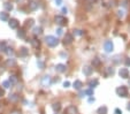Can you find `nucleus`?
I'll list each match as a JSON object with an SVG mask.
<instances>
[{
    "label": "nucleus",
    "instance_id": "nucleus-1",
    "mask_svg": "<svg viewBox=\"0 0 130 114\" xmlns=\"http://www.w3.org/2000/svg\"><path fill=\"white\" fill-rule=\"evenodd\" d=\"M45 41L50 47H55V46H58V44H59V39L57 37H54V36H46Z\"/></svg>",
    "mask_w": 130,
    "mask_h": 114
},
{
    "label": "nucleus",
    "instance_id": "nucleus-2",
    "mask_svg": "<svg viewBox=\"0 0 130 114\" xmlns=\"http://www.w3.org/2000/svg\"><path fill=\"white\" fill-rule=\"evenodd\" d=\"M116 93L120 97H128V89L124 85H121V87H119L116 89Z\"/></svg>",
    "mask_w": 130,
    "mask_h": 114
},
{
    "label": "nucleus",
    "instance_id": "nucleus-3",
    "mask_svg": "<svg viewBox=\"0 0 130 114\" xmlns=\"http://www.w3.org/2000/svg\"><path fill=\"white\" fill-rule=\"evenodd\" d=\"M104 48H105V52H106V53H112V52H113V50H114V45H113L112 40H107V41H105Z\"/></svg>",
    "mask_w": 130,
    "mask_h": 114
},
{
    "label": "nucleus",
    "instance_id": "nucleus-4",
    "mask_svg": "<svg viewBox=\"0 0 130 114\" xmlns=\"http://www.w3.org/2000/svg\"><path fill=\"white\" fill-rule=\"evenodd\" d=\"M54 20H55V23L59 24V26H66L67 24V20L65 19V16H62V15H57Z\"/></svg>",
    "mask_w": 130,
    "mask_h": 114
},
{
    "label": "nucleus",
    "instance_id": "nucleus-5",
    "mask_svg": "<svg viewBox=\"0 0 130 114\" xmlns=\"http://www.w3.org/2000/svg\"><path fill=\"white\" fill-rule=\"evenodd\" d=\"M119 75H120V77H122V78H128V77H129V70H128V68H120Z\"/></svg>",
    "mask_w": 130,
    "mask_h": 114
},
{
    "label": "nucleus",
    "instance_id": "nucleus-6",
    "mask_svg": "<svg viewBox=\"0 0 130 114\" xmlns=\"http://www.w3.org/2000/svg\"><path fill=\"white\" fill-rule=\"evenodd\" d=\"M73 40H74V36L72 34H66L65 38H63V44L65 45H69V44H72Z\"/></svg>",
    "mask_w": 130,
    "mask_h": 114
},
{
    "label": "nucleus",
    "instance_id": "nucleus-7",
    "mask_svg": "<svg viewBox=\"0 0 130 114\" xmlns=\"http://www.w3.org/2000/svg\"><path fill=\"white\" fill-rule=\"evenodd\" d=\"M77 108L75 107V106H73V105H70V106H68V107L66 108L65 111V114H77Z\"/></svg>",
    "mask_w": 130,
    "mask_h": 114
},
{
    "label": "nucleus",
    "instance_id": "nucleus-8",
    "mask_svg": "<svg viewBox=\"0 0 130 114\" xmlns=\"http://www.w3.org/2000/svg\"><path fill=\"white\" fill-rule=\"evenodd\" d=\"M8 24H9V27L12 28V29H16V28L19 27V21L15 20V19H10L9 22H8Z\"/></svg>",
    "mask_w": 130,
    "mask_h": 114
},
{
    "label": "nucleus",
    "instance_id": "nucleus-9",
    "mask_svg": "<svg viewBox=\"0 0 130 114\" xmlns=\"http://www.w3.org/2000/svg\"><path fill=\"white\" fill-rule=\"evenodd\" d=\"M66 66L65 65H62V63H58L57 66H55V70L58 72V73H65L66 72Z\"/></svg>",
    "mask_w": 130,
    "mask_h": 114
},
{
    "label": "nucleus",
    "instance_id": "nucleus-10",
    "mask_svg": "<svg viewBox=\"0 0 130 114\" xmlns=\"http://www.w3.org/2000/svg\"><path fill=\"white\" fill-rule=\"evenodd\" d=\"M83 74L86 75V76H90L92 74V67H90V66H84L83 67Z\"/></svg>",
    "mask_w": 130,
    "mask_h": 114
},
{
    "label": "nucleus",
    "instance_id": "nucleus-11",
    "mask_svg": "<svg viewBox=\"0 0 130 114\" xmlns=\"http://www.w3.org/2000/svg\"><path fill=\"white\" fill-rule=\"evenodd\" d=\"M73 87H74V89H76V90H81L82 87H83V84H82V82L79 80H76L73 83Z\"/></svg>",
    "mask_w": 130,
    "mask_h": 114
},
{
    "label": "nucleus",
    "instance_id": "nucleus-12",
    "mask_svg": "<svg viewBox=\"0 0 130 114\" xmlns=\"http://www.w3.org/2000/svg\"><path fill=\"white\" fill-rule=\"evenodd\" d=\"M19 53H20V57H26V55L29 54V50H28L26 47H21Z\"/></svg>",
    "mask_w": 130,
    "mask_h": 114
},
{
    "label": "nucleus",
    "instance_id": "nucleus-13",
    "mask_svg": "<svg viewBox=\"0 0 130 114\" xmlns=\"http://www.w3.org/2000/svg\"><path fill=\"white\" fill-rule=\"evenodd\" d=\"M42 83H43L44 87L50 85V83H51V77H50V76H44V78H43V81H42Z\"/></svg>",
    "mask_w": 130,
    "mask_h": 114
},
{
    "label": "nucleus",
    "instance_id": "nucleus-14",
    "mask_svg": "<svg viewBox=\"0 0 130 114\" xmlns=\"http://www.w3.org/2000/svg\"><path fill=\"white\" fill-rule=\"evenodd\" d=\"M15 65H16L15 59H12V58L7 59V61H6V66H7V67H13V66H15Z\"/></svg>",
    "mask_w": 130,
    "mask_h": 114
},
{
    "label": "nucleus",
    "instance_id": "nucleus-15",
    "mask_svg": "<svg viewBox=\"0 0 130 114\" xmlns=\"http://www.w3.org/2000/svg\"><path fill=\"white\" fill-rule=\"evenodd\" d=\"M98 84H99V81H98L97 78H94V80H91L90 82H89V87L91 88V89L98 87Z\"/></svg>",
    "mask_w": 130,
    "mask_h": 114
},
{
    "label": "nucleus",
    "instance_id": "nucleus-16",
    "mask_svg": "<svg viewBox=\"0 0 130 114\" xmlns=\"http://www.w3.org/2000/svg\"><path fill=\"white\" fill-rule=\"evenodd\" d=\"M0 20L1 21H9L8 13H6V12H1V13H0Z\"/></svg>",
    "mask_w": 130,
    "mask_h": 114
},
{
    "label": "nucleus",
    "instance_id": "nucleus-17",
    "mask_svg": "<svg viewBox=\"0 0 130 114\" xmlns=\"http://www.w3.org/2000/svg\"><path fill=\"white\" fill-rule=\"evenodd\" d=\"M9 82H10V84H16L17 83V81H19V78H17V76L16 75H10L9 76Z\"/></svg>",
    "mask_w": 130,
    "mask_h": 114
},
{
    "label": "nucleus",
    "instance_id": "nucleus-18",
    "mask_svg": "<svg viewBox=\"0 0 130 114\" xmlns=\"http://www.w3.org/2000/svg\"><path fill=\"white\" fill-rule=\"evenodd\" d=\"M8 99H9L10 101H13V103H16V101L19 100V96H17L16 93H12V94H9Z\"/></svg>",
    "mask_w": 130,
    "mask_h": 114
},
{
    "label": "nucleus",
    "instance_id": "nucleus-19",
    "mask_svg": "<svg viewBox=\"0 0 130 114\" xmlns=\"http://www.w3.org/2000/svg\"><path fill=\"white\" fill-rule=\"evenodd\" d=\"M100 65H101V61H100L99 58H94V59L92 60V66H93V67H99Z\"/></svg>",
    "mask_w": 130,
    "mask_h": 114
},
{
    "label": "nucleus",
    "instance_id": "nucleus-20",
    "mask_svg": "<svg viewBox=\"0 0 130 114\" xmlns=\"http://www.w3.org/2000/svg\"><path fill=\"white\" fill-rule=\"evenodd\" d=\"M42 32H43V29L40 27H35L33 28V35L35 36H37V35H42Z\"/></svg>",
    "mask_w": 130,
    "mask_h": 114
},
{
    "label": "nucleus",
    "instance_id": "nucleus-21",
    "mask_svg": "<svg viewBox=\"0 0 130 114\" xmlns=\"http://www.w3.org/2000/svg\"><path fill=\"white\" fill-rule=\"evenodd\" d=\"M7 44L5 43V41H2V43H0V52H5L6 53V51H7Z\"/></svg>",
    "mask_w": 130,
    "mask_h": 114
},
{
    "label": "nucleus",
    "instance_id": "nucleus-22",
    "mask_svg": "<svg viewBox=\"0 0 130 114\" xmlns=\"http://www.w3.org/2000/svg\"><path fill=\"white\" fill-rule=\"evenodd\" d=\"M98 114H107V107L106 106H101L98 108Z\"/></svg>",
    "mask_w": 130,
    "mask_h": 114
},
{
    "label": "nucleus",
    "instance_id": "nucleus-23",
    "mask_svg": "<svg viewBox=\"0 0 130 114\" xmlns=\"http://www.w3.org/2000/svg\"><path fill=\"white\" fill-rule=\"evenodd\" d=\"M30 43H31L32 47H35V48H38L39 45H40L39 40H37V39H31V40H30Z\"/></svg>",
    "mask_w": 130,
    "mask_h": 114
},
{
    "label": "nucleus",
    "instance_id": "nucleus-24",
    "mask_svg": "<svg viewBox=\"0 0 130 114\" xmlns=\"http://www.w3.org/2000/svg\"><path fill=\"white\" fill-rule=\"evenodd\" d=\"M52 108L55 111V112H59L60 108H61V104H60V103H54V104L52 105Z\"/></svg>",
    "mask_w": 130,
    "mask_h": 114
},
{
    "label": "nucleus",
    "instance_id": "nucleus-25",
    "mask_svg": "<svg viewBox=\"0 0 130 114\" xmlns=\"http://www.w3.org/2000/svg\"><path fill=\"white\" fill-rule=\"evenodd\" d=\"M17 36H19L20 38H26V31L23 29H20L19 31H17Z\"/></svg>",
    "mask_w": 130,
    "mask_h": 114
},
{
    "label": "nucleus",
    "instance_id": "nucleus-26",
    "mask_svg": "<svg viewBox=\"0 0 130 114\" xmlns=\"http://www.w3.org/2000/svg\"><path fill=\"white\" fill-rule=\"evenodd\" d=\"M4 7H5L6 10H9V12L13 9V5H10L9 2H5V4H4Z\"/></svg>",
    "mask_w": 130,
    "mask_h": 114
},
{
    "label": "nucleus",
    "instance_id": "nucleus-27",
    "mask_svg": "<svg viewBox=\"0 0 130 114\" xmlns=\"http://www.w3.org/2000/svg\"><path fill=\"white\" fill-rule=\"evenodd\" d=\"M10 82L9 81H4L2 82V87H4V89H8V88H10Z\"/></svg>",
    "mask_w": 130,
    "mask_h": 114
},
{
    "label": "nucleus",
    "instance_id": "nucleus-28",
    "mask_svg": "<svg viewBox=\"0 0 130 114\" xmlns=\"http://www.w3.org/2000/svg\"><path fill=\"white\" fill-rule=\"evenodd\" d=\"M37 7H38V4H37V2H35V1L30 4V9H31V10H36V9H37Z\"/></svg>",
    "mask_w": 130,
    "mask_h": 114
},
{
    "label": "nucleus",
    "instance_id": "nucleus-29",
    "mask_svg": "<svg viewBox=\"0 0 130 114\" xmlns=\"http://www.w3.org/2000/svg\"><path fill=\"white\" fill-rule=\"evenodd\" d=\"M37 66H38L39 69H44V68H45V65H44V62H43L42 60L37 61Z\"/></svg>",
    "mask_w": 130,
    "mask_h": 114
},
{
    "label": "nucleus",
    "instance_id": "nucleus-30",
    "mask_svg": "<svg viewBox=\"0 0 130 114\" xmlns=\"http://www.w3.org/2000/svg\"><path fill=\"white\" fill-rule=\"evenodd\" d=\"M74 35L75 36H83L84 35V31H82V30H74Z\"/></svg>",
    "mask_w": 130,
    "mask_h": 114
},
{
    "label": "nucleus",
    "instance_id": "nucleus-31",
    "mask_svg": "<svg viewBox=\"0 0 130 114\" xmlns=\"http://www.w3.org/2000/svg\"><path fill=\"white\" fill-rule=\"evenodd\" d=\"M84 92H85V94H88V96H92V94H93V90H92L91 88H90V89L85 90Z\"/></svg>",
    "mask_w": 130,
    "mask_h": 114
},
{
    "label": "nucleus",
    "instance_id": "nucleus-32",
    "mask_svg": "<svg viewBox=\"0 0 130 114\" xmlns=\"http://www.w3.org/2000/svg\"><path fill=\"white\" fill-rule=\"evenodd\" d=\"M32 24H33V20H28L26 21V27H31Z\"/></svg>",
    "mask_w": 130,
    "mask_h": 114
},
{
    "label": "nucleus",
    "instance_id": "nucleus-33",
    "mask_svg": "<svg viewBox=\"0 0 130 114\" xmlns=\"http://www.w3.org/2000/svg\"><path fill=\"white\" fill-rule=\"evenodd\" d=\"M6 53L8 54V55H12V54L14 53V51H13V48H9V47H8V48H7V51H6Z\"/></svg>",
    "mask_w": 130,
    "mask_h": 114
},
{
    "label": "nucleus",
    "instance_id": "nucleus-34",
    "mask_svg": "<svg viewBox=\"0 0 130 114\" xmlns=\"http://www.w3.org/2000/svg\"><path fill=\"white\" fill-rule=\"evenodd\" d=\"M124 62H125V66L129 67L130 66V58H125V61H124Z\"/></svg>",
    "mask_w": 130,
    "mask_h": 114
},
{
    "label": "nucleus",
    "instance_id": "nucleus-35",
    "mask_svg": "<svg viewBox=\"0 0 130 114\" xmlns=\"http://www.w3.org/2000/svg\"><path fill=\"white\" fill-rule=\"evenodd\" d=\"M4 94H5V90H4V88L0 87V97H2Z\"/></svg>",
    "mask_w": 130,
    "mask_h": 114
},
{
    "label": "nucleus",
    "instance_id": "nucleus-36",
    "mask_svg": "<svg viewBox=\"0 0 130 114\" xmlns=\"http://www.w3.org/2000/svg\"><path fill=\"white\" fill-rule=\"evenodd\" d=\"M107 70H108V74H109V75H113V74H114V69H113V68H108Z\"/></svg>",
    "mask_w": 130,
    "mask_h": 114
},
{
    "label": "nucleus",
    "instance_id": "nucleus-37",
    "mask_svg": "<svg viewBox=\"0 0 130 114\" xmlns=\"http://www.w3.org/2000/svg\"><path fill=\"white\" fill-rule=\"evenodd\" d=\"M69 85H70V83H69L68 81H66V82H63V87H65V88H69Z\"/></svg>",
    "mask_w": 130,
    "mask_h": 114
},
{
    "label": "nucleus",
    "instance_id": "nucleus-38",
    "mask_svg": "<svg viewBox=\"0 0 130 114\" xmlns=\"http://www.w3.org/2000/svg\"><path fill=\"white\" fill-rule=\"evenodd\" d=\"M57 35H59V36L62 35V29H61V28H59L58 30H57Z\"/></svg>",
    "mask_w": 130,
    "mask_h": 114
},
{
    "label": "nucleus",
    "instance_id": "nucleus-39",
    "mask_svg": "<svg viewBox=\"0 0 130 114\" xmlns=\"http://www.w3.org/2000/svg\"><path fill=\"white\" fill-rule=\"evenodd\" d=\"M55 4H57L58 6H60V5L62 4V0H55Z\"/></svg>",
    "mask_w": 130,
    "mask_h": 114
},
{
    "label": "nucleus",
    "instance_id": "nucleus-40",
    "mask_svg": "<svg viewBox=\"0 0 130 114\" xmlns=\"http://www.w3.org/2000/svg\"><path fill=\"white\" fill-rule=\"evenodd\" d=\"M115 114H122V111L119 109V108H116V109H115Z\"/></svg>",
    "mask_w": 130,
    "mask_h": 114
},
{
    "label": "nucleus",
    "instance_id": "nucleus-41",
    "mask_svg": "<svg viewBox=\"0 0 130 114\" xmlns=\"http://www.w3.org/2000/svg\"><path fill=\"white\" fill-rule=\"evenodd\" d=\"M10 114H21V112H20V111H16V109H15V111H13V112H12Z\"/></svg>",
    "mask_w": 130,
    "mask_h": 114
},
{
    "label": "nucleus",
    "instance_id": "nucleus-42",
    "mask_svg": "<svg viewBox=\"0 0 130 114\" xmlns=\"http://www.w3.org/2000/svg\"><path fill=\"white\" fill-rule=\"evenodd\" d=\"M94 100H96V99H94V98H92V97L89 98V103H94Z\"/></svg>",
    "mask_w": 130,
    "mask_h": 114
},
{
    "label": "nucleus",
    "instance_id": "nucleus-43",
    "mask_svg": "<svg viewBox=\"0 0 130 114\" xmlns=\"http://www.w3.org/2000/svg\"><path fill=\"white\" fill-rule=\"evenodd\" d=\"M117 59H119V55L114 57V62H115V63H117V62H119V60H117Z\"/></svg>",
    "mask_w": 130,
    "mask_h": 114
},
{
    "label": "nucleus",
    "instance_id": "nucleus-44",
    "mask_svg": "<svg viewBox=\"0 0 130 114\" xmlns=\"http://www.w3.org/2000/svg\"><path fill=\"white\" fill-rule=\"evenodd\" d=\"M119 16H121V17L123 16V12L122 10H119Z\"/></svg>",
    "mask_w": 130,
    "mask_h": 114
},
{
    "label": "nucleus",
    "instance_id": "nucleus-45",
    "mask_svg": "<svg viewBox=\"0 0 130 114\" xmlns=\"http://www.w3.org/2000/svg\"><path fill=\"white\" fill-rule=\"evenodd\" d=\"M127 108H128V111H130V103L128 104V106H127Z\"/></svg>",
    "mask_w": 130,
    "mask_h": 114
},
{
    "label": "nucleus",
    "instance_id": "nucleus-46",
    "mask_svg": "<svg viewBox=\"0 0 130 114\" xmlns=\"http://www.w3.org/2000/svg\"><path fill=\"white\" fill-rule=\"evenodd\" d=\"M89 1H91V2H93V1H96V0H89Z\"/></svg>",
    "mask_w": 130,
    "mask_h": 114
}]
</instances>
